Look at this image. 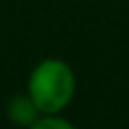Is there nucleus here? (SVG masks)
I'll return each mask as SVG.
<instances>
[{
	"label": "nucleus",
	"instance_id": "obj_1",
	"mask_svg": "<svg viewBox=\"0 0 129 129\" xmlns=\"http://www.w3.org/2000/svg\"><path fill=\"white\" fill-rule=\"evenodd\" d=\"M26 93L41 115L46 112H64L77 93V77L69 62L60 57H46L31 69L26 81Z\"/></svg>",
	"mask_w": 129,
	"mask_h": 129
},
{
	"label": "nucleus",
	"instance_id": "obj_2",
	"mask_svg": "<svg viewBox=\"0 0 129 129\" xmlns=\"http://www.w3.org/2000/svg\"><path fill=\"white\" fill-rule=\"evenodd\" d=\"M5 115H7V120L12 122V124H17V127H34L36 120H38V115H41V110H38L36 103L31 101V96L24 91V93H17V96H12L7 101Z\"/></svg>",
	"mask_w": 129,
	"mask_h": 129
},
{
	"label": "nucleus",
	"instance_id": "obj_3",
	"mask_svg": "<svg viewBox=\"0 0 129 129\" xmlns=\"http://www.w3.org/2000/svg\"><path fill=\"white\" fill-rule=\"evenodd\" d=\"M72 120L62 117V112H46V115H38L34 129H72Z\"/></svg>",
	"mask_w": 129,
	"mask_h": 129
}]
</instances>
